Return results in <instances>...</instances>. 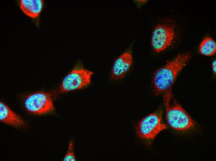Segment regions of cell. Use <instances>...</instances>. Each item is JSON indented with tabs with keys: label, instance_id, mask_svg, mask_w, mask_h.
<instances>
[{
	"label": "cell",
	"instance_id": "6da1fadb",
	"mask_svg": "<svg viewBox=\"0 0 216 161\" xmlns=\"http://www.w3.org/2000/svg\"><path fill=\"white\" fill-rule=\"evenodd\" d=\"M190 58L189 52L179 54L155 72L153 77L155 94H159L170 90L178 73L186 65Z\"/></svg>",
	"mask_w": 216,
	"mask_h": 161
},
{
	"label": "cell",
	"instance_id": "7a4b0ae2",
	"mask_svg": "<svg viewBox=\"0 0 216 161\" xmlns=\"http://www.w3.org/2000/svg\"><path fill=\"white\" fill-rule=\"evenodd\" d=\"M170 90L166 92L164 97L167 123L177 131L186 132L193 129L196 123L175 101L171 102L172 96Z\"/></svg>",
	"mask_w": 216,
	"mask_h": 161
},
{
	"label": "cell",
	"instance_id": "3957f363",
	"mask_svg": "<svg viewBox=\"0 0 216 161\" xmlns=\"http://www.w3.org/2000/svg\"><path fill=\"white\" fill-rule=\"evenodd\" d=\"M92 74V71L84 68L80 63H78L63 80L60 92H67L86 86L91 82Z\"/></svg>",
	"mask_w": 216,
	"mask_h": 161
},
{
	"label": "cell",
	"instance_id": "277c9868",
	"mask_svg": "<svg viewBox=\"0 0 216 161\" xmlns=\"http://www.w3.org/2000/svg\"><path fill=\"white\" fill-rule=\"evenodd\" d=\"M162 112L159 109L143 118L138 124L136 132L142 139L151 140L155 138L161 131L166 128L162 122Z\"/></svg>",
	"mask_w": 216,
	"mask_h": 161
},
{
	"label": "cell",
	"instance_id": "5b68a950",
	"mask_svg": "<svg viewBox=\"0 0 216 161\" xmlns=\"http://www.w3.org/2000/svg\"><path fill=\"white\" fill-rule=\"evenodd\" d=\"M24 105L27 111L35 114H44L55 110L51 96L43 92L29 95L25 100Z\"/></svg>",
	"mask_w": 216,
	"mask_h": 161
},
{
	"label": "cell",
	"instance_id": "8992f818",
	"mask_svg": "<svg viewBox=\"0 0 216 161\" xmlns=\"http://www.w3.org/2000/svg\"><path fill=\"white\" fill-rule=\"evenodd\" d=\"M174 26L171 23L160 24L154 29L152 35V46L157 52H161L171 44L174 37Z\"/></svg>",
	"mask_w": 216,
	"mask_h": 161
},
{
	"label": "cell",
	"instance_id": "52a82bcc",
	"mask_svg": "<svg viewBox=\"0 0 216 161\" xmlns=\"http://www.w3.org/2000/svg\"><path fill=\"white\" fill-rule=\"evenodd\" d=\"M132 63L131 53L126 52L123 53L114 62L111 73V78L113 80L123 78L129 70Z\"/></svg>",
	"mask_w": 216,
	"mask_h": 161
},
{
	"label": "cell",
	"instance_id": "ba28073f",
	"mask_svg": "<svg viewBox=\"0 0 216 161\" xmlns=\"http://www.w3.org/2000/svg\"><path fill=\"white\" fill-rule=\"evenodd\" d=\"M44 2L42 0H21L20 7L26 15L33 19L38 18L43 7Z\"/></svg>",
	"mask_w": 216,
	"mask_h": 161
},
{
	"label": "cell",
	"instance_id": "9c48e42d",
	"mask_svg": "<svg viewBox=\"0 0 216 161\" xmlns=\"http://www.w3.org/2000/svg\"><path fill=\"white\" fill-rule=\"evenodd\" d=\"M0 120L5 123L15 126H22L25 124L21 118L2 101L0 103Z\"/></svg>",
	"mask_w": 216,
	"mask_h": 161
},
{
	"label": "cell",
	"instance_id": "30bf717a",
	"mask_svg": "<svg viewBox=\"0 0 216 161\" xmlns=\"http://www.w3.org/2000/svg\"><path fill=\"white\" fill-rule=\"evenodd\" d=\"M199 50L203 55L206 56L213 55L216 52V42L211 37H205L200 44Z\"/></svg>",
	"mask_w": 216,
	"mask_h": 161
},
{
	"label": "cell",
	"instance_id": "8fae6325",
	"mask_svg": "<svg viewBox=\"0 0 216 161\" xmlns=\"http://www.w3.org/2000/svg\"><path fill=\"white\" fill-rule=\"evenodd\" d=\"M74 141L71 140L69 144L68 149L66 154L63 159L64 161H74L76 160L74 152Z\"/></svg>",
	"mask_w": 216,
	"mask_h": 161
},
{
	"label": "cell",
	"instance_id": "7c38bea8",
	"mask_svg": "<svg viewBox=\"0 0 216 161\" xmlns=\"http://www.w3.org/2000/svg\"><path fill=\"white\" fill-rule=\"evenodd\" d=\"M216 61L214 60V61L212 63V69L213 72L214 73H216Z\"/></svg>",
	"mask_w": 216,
	"mask_h": 161
}]
</instances>
